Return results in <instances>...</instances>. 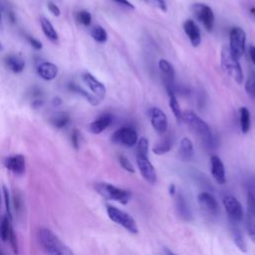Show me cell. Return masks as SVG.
Masks as SVG:
<instances>
[{"instance_id":"obj_1","label":"cell","mask_w":255,"mask_h":255,"mask_svg":"<svg viewBox=\"0 0 255 255\" xmlns=\"http://www.w3.org/2000/svg\"><path fill=\"white\" fill-rule=\"evenodd\" d=\"M181 120L188 125L208 147L214 146V139L210 126L195 112L185 110L182 112Z\"/></svg>"},{"instance_id":"obj_2","label":"cell","mask_w":255,"mask_h":255,"mask_svg":"<svg viewBox=\"0 0 255 255\" xmlns=\"http://www.w3.org/2000/svg\"><path fill=\"white\" fill-rule=\"evenodd\" d=\"M39 241L46 255H75L52 231L43 228L39 231Z\"/></svg>"},{"instance_id":"obj_3","label":"cell","mask_w":255,"mask_h":255,"mask_svg":"<svg viewBox=\"0 0 255 255\" xmlns=\"http://www.w3.org/2000/svg\"><path fill=\"white\" fill-rule=\"evenodd\" d=\"M222 66L225 72L237 84H242L243 82V72L241 66L229 49V47L225 46L222 50Z\"/></svg>"},{"instance_id":"obj_4","label":"cell","mask_w":255,"mask_h":255,"mask_svg":"<svg viewBox=\"0 0 255 255\" xmlns=\"http://www.w3.org/2000/svg\"><path fill=\"white\" fill-rule=\"evenodd\" d=\"M95 189L97 193L105 199L117 201L121 205H127L132 198V194L129 191L119 189L117 186L106 183V182H100L95 185Z\"/></svg>"},{"instance_id":"obj_5","label":"cell","mask_w":255,"mask_h":255,"mask_svg":"<svg viewBox=\"0 0 255 255\" xmlns=\"http://www.w3.org/2000/svg\"><path fill=\"white\" fill-rule=\"evenodd\" d=\"M107 214L113 223L121 225L122 227L127 229L129 232L134 233V234H137L139 232L137 223H135V220L129 213L119 210L115 207L109 206L107 208Z\"/></svg>"},{"instance_id":"obj_6","label":"cell","mask_w":255,"mask_h":255,"mask_svg":"<svg viewBox=\"0 0 255 255\" xmlns=\"http://www.w3.org/2000/svg\"><path fill=\"white\" fill-rule=\"evenodd\" d=\"M229 49L231 53L237 58L240 59L245 52L246 34L240 27H233L229 33Z\"/></svg>"},{"instance_id":"obj_7","label":"cell","mask_w":255,"mask_h":255,"mask_svg":"<svg viewBox=\"0 0 255 255\" xmlns=\"http://www.w3.org/2000/svg\"><path fill=\"white\" fill-rule=\"evenodd\" d=\"M191 9L195 19L205 26L209 32H211L214 24V14L212 9L203 3H195L192 5Z\"/></svg>"},{"instance_id":"obj_8","label":"cell","mask_w":255,"mask_h":255,"mask_svg":"<svg viewBox=\"0 0 255 255\" xmlns=\"http://www.w3.org/2000/svg\"><path fill=\"white\" fill-rule=\"evenodd\" d=\"M112 142L117 145L132 148L137 145L139 141L138 133L132 127H123L117 130L111 138Z\"/></svg>"},{"instance_id":"obj_9","label":"cell","mask_w":255,"mask_h":255,"mask_svg":"<svg viewBox=\"0 0 255 255\" xmlns=\"http://www.w3.org/2000/svg\"><path fill=\"white\" fill-rule=\"evenodd\" d=\"M148 115L152 128H154V130L158 134L163 135L167 131V127H168L167 117L160 108H156V107L150 108L148 111Z\"/></svg>"},{"instance_id":"obj_10","label":"cell","mask_w":255,"mask_h":255,"mask_svg":"<svg viewBox=\"0 0 255 255\" xmlns=\"http://www.w3.org/2000/svg\"><path fill=\"white\" fill-rule=\"evenodd\" d=\"M224 206L229 218L233 223H239L243 219L244 212L241 203L239 201V199L235 198L234 196L227 195L224 198Z\"/></svg>"},{"instance_id":"obj_11","label":"cell","mask_w":255,"mask_h":255,"mask_svg":"<svg viewBox=\"0 0 255 255\" xmlns=\"http://www.w3.org/2000/svg\"><path fill=\"white\" fill-rule=\"evenodd\" d=\"M137 165L142 177L150 183L155 184L157 182V173L154 165H151L148 156L137 155Z\"/></svg>"},{"instance_id":"obj_12","label":"cell","mask_w":255,"mask_h":255,"mask_svg":"<svg viewBox=\"0 0 255 255\" xmlns=\"http://www.w3.org/2000/svg\"><path fill=\"white\" fill-rule=\"evenodd\" d=\"M201 209L211 215H217L219 212V205L216 198L209 193H200L197 196Z\"/></svg>"},{"instance_id":"obj_13","label":"cell","mask_w":255,"mask_h":255,"mask_svg":"<svg viewBox=\"0 0 255 255\" xmlns=\"http://www.w3.org/2000/svg\"><path fill=\"white\" fill-rule=\"evenodd\" d=\"M210 171L212 178L218 184H225L226 182L225 165L217 156H211L210 158Z\"/></svg>"},{"instance_id":"obj_14","label":"cell","mask_w":255,"mask_h":255,"mask_svg":"<svg viewBox=\"0 0 255 255\" xmlns=\"http://www.w3.org/2000/svg\"><path fill=\"white\" fill-rule=\"evenodd\" d=\"M83 81L86 83L89 89L93 92L94 96H96L99 100H103L106 96V88L104 84H102L98 81L92 74L85 73L83 74Z\"/></svg>"},{"instance_id":"obj_15","label":"cell","mask_w":255,"mask_h":255,"mask_svg":"<svg viewBox=\"0 0 255 255\" xmlns=\"http://www.w3.org/2000/svg\"><path fill=\"white\" fill-rule=\"evenodd\" d=\"M4 165L15 175H22L25 172V158L22 155H15L5 159Z\"/></svg>"},{"instance_id":"obj_16","label":"cell","mask_w":255,"mask_h":255,"mask_svg":"<svg viewBox=\"0 0 255 255\" xmlns=\"http://www.w3.org/2000/svg\"><path fill=\"white\" fill-rule=\"evenodd\" d=\"M183 30L186 35H188L192 45L194 47H198L201 43V35L199 28L197 27L195 22L192 19L185 20L183 23Z\"/></svg>"},{"instance_id":"obj_17","label":"cell","mask_w":255,"mask_h":255,"mask_svg":"<svg viewBox=\"0 0 255 255\" xmlns=\"http://www.w3.org/2000/svg\"><path fill=\"white\" fill-rule=\"evenodd\" d=\"M113 123V116L111 114H103L90 125V131L93 134H101Z\"/></svg>"},{"instance_id":"obj_18","label":"cell","mask_w":255,"mask_h":255,"mask_svg":"<svg viewBox=\"0 0 255 255\" xmlns=\"http://www.w3.org/2000/svg\"><path fill=\"white\" fill-rule=\"evenodd\" d=\"M159 68H160V70L164 76L165 86L173 87L176 73H175V69H174V67L172 66V64L165 59H161L159 61Z\"/></svg>"},{"instance_id":"obj_19","label":"cell","mask_w":255,"mask_h":255,"mask_svg":"<svg viewBox=\"0 0 255 255\" xmlns=\"http://www.w3.org/2000/svg\"><path fill=\"white\" fill-rule=\"evenodd\" d=\"M38 74L42 79L46 81H51L57 77L58 68L53 63L44 62L38 67Z\"/></svg>"},{"instance_id":"obj_20","label":"cell","mask_w":255,"mask_h":255,"mask_svg":"<svg viewBox=\"0 0 255 255\" xmlns=\"http://www.w3.org/2000/svg\"><path fill=\"white\" fill-rule=\"evenodd\" d=\"M165 89H166V93H167V96H168V105H169V108H171L176 120L178 123H180L181 121V116H182V112L180 110V104L178 102V99L176 97V94L174 92V89L173 87L171 86H165Z\"/></svg>"},{"instance_id":"obj_21","label":"cell","mask_w":255,"mask_h":255,"mask_svg":"<svg viewBox=\"0 0 255 255\" xmlns=\"http://www.w3.org/2000/svg\"><path fill=\"white\" fill-rule=\"evenodd\" d=\"M195 150L193 142L189 138H183L179 148V156L182 161H190L194 158Z\"/></svg>"},{"instance_id":"obj_22","label":"cell","mask_w":255,"mask_h":255,"mask_svg":"<svg viewBox=\"0 0 255 255\" xmlns=\"http://www.w3.org/2000/svg\"><path fill=\"white\" fill-rule=\"evenodd\" d=\"M13 232L11 226V219L7 215H0V240L8 242L9 237Z\"/></svg>"},{"instance_id":"obj_23","label":"cell","mask_w":255,"mask_h":255,"mask_svg":"<svg viewBox=\"0 0 255 255\" xmlns=\"http://www.w3.org/2000/svg\"><path fill=\"white\" fill-rule=\"evenodd\" d=\"M40 23H41V27H42V30H43V33L45 34V36L53 43H57L58 42V33L57 31L55 30L53 24L51 23L47 18H45V17H42L41 20H40Z\"/></svg>"},{"instance_id":"obj_24","label":"cell","mask_w":255,"mask_h":255,"mask_svg":"<svg viewBox=\"0 0 255 255\" xmlns=\"http://www.w3.org/2000/svg\"><path fill=\"white\" fill-rule=\"evenodd\" d=\"M6 65L14 73H21L25 68L24 60L18 55H9L6 57Z\"/></svg>"},{"instance_id":"obj_25","label":"cell","mask_w":255,"mask_h":255,"mask_svg":"<svg viewBox=\"0 0 255 255\" xmlns=\"http://www.w3.org/2000/svg\"><path fill=\"white\" fill-rule=\"evenodd\" d=\"M177 210L179 215L182 219L190 220L192 218V212L189 208V205L186 203V200L181 194H179L177 196Z\"/></svg>"},{"instance_id":"obj_26","label":"cell","mask_w":255,"mask_h":255,"mask_svg":"<svg viewBox=\"0 0 255 255\" xmlns=\"http://www.w3.org/2000/svg\"><path fill=\"white\" fill-rule=\"evenodd\" d=\"M231 235H232V240H233L235 245L237 246V248H239L243 253L247 252V244L244 240V237H243L240 229L237 226L231 227Z\"/></svg>"},{"instance_id":"obj_27","label":"cell","mask_w":255,"mask_h":255,"mask_svg":"<svg viewBox=\"0 0 255 255\" xmlns=\"http://www.w3.org/2000/svg\"><path fill=\"white\" fill-rule=\"evenodd\" d=\"M69 89H70L72 92H76V93H78V94L82 95L83 97L86 98V99L88 100L89 103L92 104L93 106H97V105L100 104V101H101V100H99L96 96H94V95L88 93L86 90H84L83 88H81L80 86H78V85H76V84H74V83L69 84Z\"/></svg>"},{"instance_id":"obj_28","label":"cell","mask_w":255,"mask_h":255,"mask_svg":"<svg viewBox=\"0 0 255 255\" xmlns=\"http://www.w3.org/2000/svg\"><path fill=\"white\" fill-rule=\"evenodd\" d=\"M50 121H51V123L53 124V126L56 127L57 129H62L69 124L70 116L68 115L67 113L59 112V113H56L55 115H53Z\"/></svg>"},{"instance_id":"obj_29","label":"cell","mask_w":255,"mask_h":255,"mask_svg":"<svg viewBox=\"0 0 255 255\" xmlns=\"http://www.w3.org/2000/svg\"><path fill=\"white\" fill-rule=\"evenodd\" d=\"M240 129L242 134H247L250 130V112L246 107H241L240 109Z\"/></svg>"},{"instance_id":"obj_30","label":"cell","mask_w":255,"mask_h":255,"mask_svg":"<svg viewBox=\"0 0 255 255\" xmlns=\"http://www.w3.org/2000/svg\"><path fill=\"white\" fill-rule=\"evenodd\" d=\"M91 36L95 41L99 43H105L108 40L107 31L100 25H96L92 28Z\"/></svg>"},{"instance_id":"obj_31","label":"cell","mask_w":255,"mask_h":255,"mask_svg":"<svg viewBox=\"0 0 255 255\" xmlns=\"http://www.w3.org/2000/svg\"><path fill=\"white\" fill-rule=\"evenodd\" d=\"M172 146L173 145H172L171 141H169L168 139H165V140L159 142L158 144H156L154 146V148H152V152H154L155 155H158V156L165 155V154H166V152L171 150Z\"/></svg>"},{"instance_id":"obj_32","label":"cell","mask_w":255,"mask_h":255,"mask_svg":"<svg viewBox=\"0 0 255 255\" xmlns=\"http://www.w3.org/2000/svg\"><path fill=\"white\" fill-rule=\"evenodd\" d=\"M245 227L248 236L250 237L251 241L255 244V218H252L250 216L245 217Z\"/></svg>"},{"instance_id":"obj_33","label":"cell","mask_w":255,"mask_h":255,"mask_svg":"<svg viewBox=\"0 0 255 255\" xmlns=\"http://www.w3.org/2000/svg\"><path fill=\"white\" fill-rule=\"evenodd\" d=\"M245 91L251 97H255V72L252 71L245 83Z\"/></svg>"},{"instance_id":"obj_34","label":"cell","mask_w":255,"mask_h":255,"mask_svg":"<svg viewBox=\"0 0 255 255\" xmlns=\"http://www.w3.org/2000/svg\"><path fill=\"white\" fill-rule=\"evenodd\" d=\"M77 20L84 26H89L92 22V15L86 10H82L77 13Z\"/></svg>"},{"instance_id":"obj_35","label":"cell","mask_w":255,"mask_h":255,"mask_svg":"<svg viewBox=\"0 0 255 255\" xmlns=\"http://www.w3.org/2000/svg\"><path fill=\"white\" fill-rule=\"evenodd\" d=\"M148 152H149V141L143 137L137 143V155L148 156Z\"/></svg>"},{"instance_id":"obj_36","label":"cell","mask_w":255,"mask_h":255,"mask_svg":"<svg viewBox=\"0 0 255 255\" xmlns=\"http://www.w3.org/2000/svg\"><path fill=\"white\" fill-rule=\"evenodd\" d=\"M119 162H120L121 166H122L124 169H126V171H127L128 173L135 174V168H134L132 163L129 161L128 158H126V157H124V156H120V157H119Z\"/></svg>"},{"instance_id":"obj_37","label":"cell","mask_w":255,"mask_h":255,"mask_svg":"<svg viewBox=\"0 0 255 255\" xmlns=\"http://www.w3.org/2000/svg\"><path fill=\"white\" fill-rule=\"evenodd\" d=\"M4 191V198H5V205H6V211L7 216L12 219V212H11V206H10V198H9V193L6 188H3Z\"/></svg>"},{"instance_id":"obj_38","label":"cell","mask_w":255,"mask_h":255,"mask_svg":"<svg viewBox=\"0 0 255 255\" xmlns=\"http://www.w3.org/2000/svg\"><path fill=\"white\" fill-rule=\"evenodd\" d=\"M71 139H72V144L74 146L75 149H79L80 146V134L78 130H74L71 135Z\"/></svg>"},{"instance_id":"obj_39","label":"cell","mask_w":255,"mask_h":255,"mask_svg":"<svg viewBox=\"0 0 255 255\" xmlns=\"http://www.w3.org/2000/svg\"><path fill=\"white\" fill-rule=\"evenodd\" d=\"M27 39H28L29 43L31 44V46L35 50H41L42 49V43L39 40L33 38V37H30V36H28Z\"/></svg>"},{"instance_id":"obj_40","label":"cell","mask_w":255,"mask_h":255,"mask_svg":"<svg viewBox=\"0 0 255 255\" xmlns=\"http://www.w3.org/2000/svg\"><path fill=\"white\" fill-rule=\"evenodd\" d=\"M48 9L54 16H59L61 14V11H60L59 7L56 4H54L53 2H49L48 3Z\"/></svg>"},{"instance_id":"obj_41","label":"cell","mask_w":255,"mask_h":255,"mask_svg":"<svg viewBox=\"0 0 255 255\" xmlns=\"http://www.w3.org/2000/svg\"><path fill=\"white\" fill-rule=\"evenodd\" d=\"M114 1L118 4H120L128 9H131V10H134L135 9V6L129 1V0H114Z\"/></svg>"},{"instance_id":"obj_42","label":"cell","mask_w":255,"mask_h":255,"mask_svg":"<svg viewBox=\"0 0 255 255\" xmlns=\"http://www.w3.org/2000/svg\"><path fill=\"white\" fill-rule=\"evenodd\" d=\"M155 3L158 5V7L164 11V12H166L167 10V7H166V3H165V0H154Z\"/></svg>"},{"instance_id":"obj_43","label":"cell","mask_w":255,"mask_h":255,"mask_svg":"<svg viewBox=\"0 0 255 255\" xmlns=\"http://www.w3.org/2000/svg\"><path fill=\"white\" fill-rule=\"evenodd\" d=\"M249 55H250L252 63L255 65V46L252 45L249 47Z\"/></svg>"},{"instance_id":"obj_44","label":"cell","mask_w":255,"mask_h":255,"mask_svg":"<svg viewBox=\"0 0 255 255\" xmlns=\"http://www.w3.org/2000/svg\"><path fill=\"white\" fill-rule=\"evenodd\" d=\"M44 103H43V101L42 100H35V101H34L33 102V107L34 108H39V107H41L42 105H43Z\"/></svg>"},{"instance_id":"obj_45","label":"cell","mask_w":255,"mask_h":255,"mask_svg":"<svg viewBox=\"0 0 255 255\" xmlns=\"http://www.w3.org/2000/svg\"><path fill=\"white\" fill-rule=\"evenodd\" d=\"M175 194H176V185L172 184L171 186H169V195H174Z\"/></svg>"},{"instance_id":"obj_46","label":"cell","mask_w":255,"mask_h":255,"mask_svg":"<svg viewBox=\"0 0 255 255\" xmlns=\"http://www.w3.org/2000/svg\"><path fill=\"white\" fill-rule=\"evenodd\" d=\"M165 254L166 255H178V254H176L174 251H172L171 249H168V248H165Z\"/></svg>"},{"instance_id":"obj_47","label":"cell","mask_w":255,"mask_h":255,"mask_svg":"<svg viewBox=\"0 0 255 255\" xmlns=\"http://www.w3.org/2000/svg\"><path fill=\"white\" fill-rule=\"evenodd\" d=\"M61 104V100L59 99V98H55L54 100H53V105L54 106H58V105H60Z\"/></svg>"},{"instance_id":"obj_48","label":"cell","mask_w":255,"mask_h":255,"mask_svg":"<svg viewBox=\"0 0 255 255\" xmlns=\"http://www.w3.org/2000/svg\"><path fill=\"white\" fill-rule=\"evenodd\" d=\"M250 14L254 17V18H255V7H252V8H250Z\"/></svg>"},{"instance_id":"obj_49","label":"cell","mask_w":255,"mask_h":255,"mask_svg":"<svg viewBox=\"0 0 255 255\" xmlns=\"http://www.w3.org/2000/svg\"><path fill=\"white\" fill-rule=\"evenodd\" d=\"M1 18H2V16H1V12H0V21H1Z\"/></svg>"},{"instance_id":"obj_50","label":"cell","mask_w":255,"mask_h":255,"mask_svg":"<svg viewBox=\"0 0 255 255\" xmlns=\"http://www.w3.org/2000/svg\"><path fill=\"white\" fill-rule=\"evenodd\" d=\"M144 1H145V2H148V0H144Z\"/></svg>"},{"instance_id":"obj_51","label":"cell","mask_w":255,"mask_h":255,"mask_svg":"<svg viewBox=\"0 0 255 255\" xmlns=\"http://www.w3.org/2000/svg\"><path fill=\"white\" fill-rule=\"evenodd\" d=\"M0 48H1V44H0Z\"/></svg>"}]
</instances>
